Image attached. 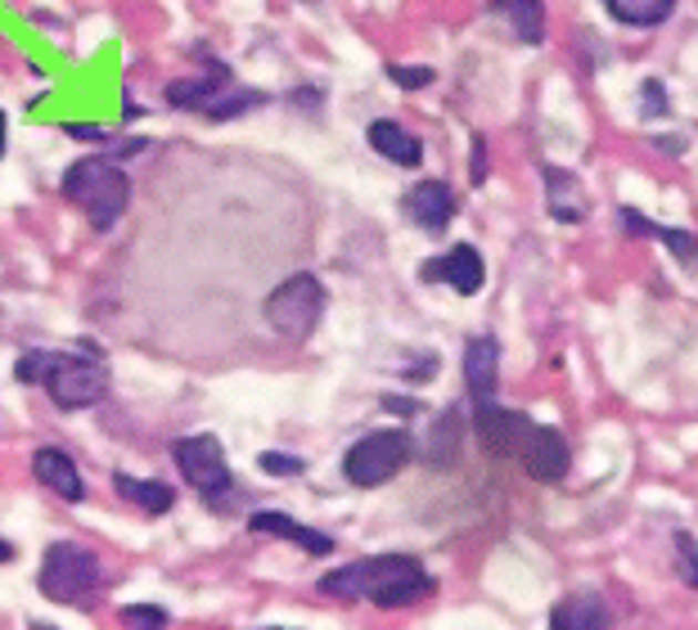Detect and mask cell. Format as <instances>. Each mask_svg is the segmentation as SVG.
Returning <instances> with one entry per match:
<instances>
[{"label":"cell","instance_id":"10","mask_svg":"<svg viewBox=\"0 0 698 630\" xmlns=\"http://www.w3.org/2000/svg\"><path fill=\"white\" fill-rule=\"evenodd\" d=\"M519 459H523L527 477H536V482H558V477L568 473V464H573V451H568V442L558 437L554 428L532 424V433H527Z\"/></svg>","mask_w":698,"mask_h":630},{"label":"cell","instance_id":"13","mask_svg":"<svg viewBox=\"0 0 698 630\" xmlns=\"http://www.w3.org/2000/svg\"><path fill=\"white\" fill-rule=\"evenodd\" d=\"M406 217H410L414 226H424L429 235L446 230L451 217H455V194H451V185H442V180L414 185V189L406 194Z\"/></svg>","mask_w":698,"mask_h":630},{"label":"cell","instance_id":"26","mask_svg":"<svg viewBox=\"0 0 698 630\" xmlns=\"http://www.w3.org/2000/svg\"><path fill=\"white\" fill-rule=\"evenodd\" d=\"M117 621L122 626H167V608H158V603H131V608L117 612Z\"/></svg>","mask_w":698,"mask_h":630},{"label":"cell","instance_id":"3","mask_svg":"<svg viewBox=\"0 0 698 630\" xmlns=\"http://www.w3.org/2000/svg\"><path fill=\"white\" fill-rule=\"evenodd\" d=\"M59 189H63L68 203L82 207L95 230H113L122 221V213H126V203H131V180L117 167V158H82V163H73L63 172Z\"/></svg>","mask_w":698,"mask_h":630},{"label":"cell","instance_id":"25","mask_svg":"<svg viewBox=\"0 0 698 630\" xmlns=\"http://www.w3.org/2000/svg\"><path fill=\"white\" fill-rule=\"evenodd\" d=\"M257 104H266V95H261V91H244V95H230V100H213L203 113H207V117H217V122H226V117L248 113V109H257Z\"/></svg>","mask_w":698,"mask_h":630},{"label":"cell","instance_id":"8","mask_svg":"<svg viewBox=\"0 0 698 630\" xmlns=\"http://www.w3.org/2000/svg\"><path fill=\"white\" fill-rule=\"evenodd\" d=\"M473 433H478V442H482L486 455L505 459V455H519V451H523V442H527V433H532V419L519 414V410H505V405H496V401H478V405H473Z\"/></svg>","mask_w":698,"mask_h":630},{"label":"cell","instance_id":"12","mask_svg":"<svg viewBox=\"0 0 698 630\" xmlns=\"http://www.w3.org/2000/svg\"><path fill=\"white\" fill-rule=\"evenodd\" d=\"M464 379H469V396L478 401H496V379H501V342L492 333H482L464 347Z\"/></svg>","mask_w":698,"mask_h":630},{"label":"cell","instance_id":"4","mask_svg":"<svg viewBox=\"0 0 698 630\" xmlns=\"http://www.w3.org/2000/svg\"><path fill=\"white\" fill-rule=\"evenodd\" d=\"M41 595L54 603H86L100 586H104V568L100 554H91L86 545L73 540H54L41 558V577H37Z\"/></svg>","mask_w":698,"mask_h":630},{"label":"cell","instance_id":"5","mask_svg":"<svg viewBox=\"0 0 698 630\" xmlns=\"http://www.w3.org/2000/svg\"><path fill=\"white\" fill-rule=\"evenodd\" d=\"M266 324L279 333V338H289V342H302L316 333L320 316H325V285L311 275V270H298L289 275L279 289H270L266 298Z\"/></svg>","mask_w":698,"mask_h":630},{"label":"cell","instance_id":"31","mask_svg":"<svg viewBox=\"0 0 698 630\" xmlns=\"http://www.w3.org/2000/svg\"><path fill=\"white\" fill-rule=\"evenodd\" d=\"M6 564H14V545H10L6 536H0V568H6Z\"/></svg>","mask_w":698,"mask_h":630},{"label":"cell","instance_id":"2","mask_svg":"<svg viewBox=\"0 0 698 630\" xmlns=\"http://www.w3.org/2000/svg\"><path fill=\"white\" fill-rule=\"evenodd\" d=\"M320 590L329 599H370L379 608H410L424 595H433V581L424 572V564L410 554H379V558H361V564H347L338 572L320 577Z\"/></svg>","mask_w":698,"mask_h":630},{"label":"cell","instance_id":"28","mask_svg":"<svg viewBox=\"0 0 698 630\" xmlns=\"http://www.w3.org/2000/svg\"><path fill=\"white\" fill-rule=\"evenodd\" d=\"M388 78L406 91H419V86H429L433 82V68H401V63H388Z\"/></svg>","mask_w":698,"mask_h":630},{"label":"cell","instance_id":"9","mask_svg":"<svg viewBox=\"0 0 698 630\" xmlns=\"http://www.w3.org/2000/svg\"><path fill=\"white\" fill-rule=\"evenodd\" d=\"M419 275L429 279V285H451L455 293H478L482 289V279H486V266H482V257H478V248H469V244H455L451 252H442V257H433V261H424L419 266Z\"/></svg>","mask_w":698,"mask_h":630},{"label":"cell","instance_id":"29","mask_svg":"<svg viewBox=\"0 0 698 630\" xmlns=\"http://www.w3.org/2000/svg\"><path fill=\"white\" fill-rule=\"evenodd\" d=\"M473 185H482L486 180V149H482V140H473Z\"/></svg>","mask_w":698,"mask_h":630},{"label":"cell","instance_id":"23","mask_svg":"<svg viewBox=\"0 0 698 630\" xmlns=\"http://www.w3.org/2000/svg\"><path fill=\"white\" fill-rule=\"evenodd\" d=\"M455 455H460V410H446L438 419L433 437H429V459L433 464H451Z\"/></svg>","mask_w":698,"mask_h":630},{"label":"cell","instance_id":"6","mask_svg":"<svg viewBox=\"0 0 698 630\" xmlns=\"http://www.w3.org/2000/svg\"><path fill=\"white\" fill-rule=\"evenodd\" d=\"M410 451H414V442L401 428L370 433V437H361L352 451L342 455V473H347V482H352V486H379V482L397 477L410 464Z\"/></svg>","mask_w":698,"mask_h":630},{"label":"cell","instance_id":"27","mask_svg":"<svg viewBox=\"0 0 698 630\" xmlns=\"http://www.w3.org/2000/svg\"><path fill=\"white\" fill-rule=\"evenodd\" d=\"M257 464H261V473H270V477H298V473L307 468L298 455H285V451H266Z\"/></svg>","mask_w":698,"mask_h":630},{"label":"cell","instance_id":"19","mask_svg":"<svg viewBox=\"0 0 698 630\" xmlns=\"http://www.w3.org/2000/svg\"><path fill=\"white\" fill-rule=\"evenodd\" d=\"M550 626L554 630H599V626H608V608L595 595H573L550 612Z\"/></svg>","mask_w":698,"mask_h":630},{"label":"cell","instance_id":"14","mask_svg":"<svg viewBox=\"0 0 698 630\" xmlns=\"http://www.w3.org/2000/svg\"><path fill=\"white\" fill-rule=\"evenodd\" d=\"M248 527H253L257 536H279V540H294V545H302V549H307V554H316V558L333 554V540H329L325 531H316V527H302V523H298V518H289V514L261 509V514H253V518H248Z\"/></svg>","mask_w":698,"mask_h":630},{"label":"cell","instance_id":"24","mask_svg":"<svg viewBox=\"0 0 698 630\" xmlns=\"http://www.w3.org/2000/svg\"><path fill=\"white\" fill-rule=\"evenodd\" d=\"M676 572L689 590H698V540L689 531H676Z\"/></svg>","mask_w":698,"mask_h":630},{"label":"cell","instance_id":"30","mask_svg":"<svg viewBox=\"0 0 698 630\" xmlns=\"http://www.w3.org/2000/svg\"><path fill=\"white\" fill-rule=\"evenodd\" d=\"M645 95H649V113H663V109H667V100H663V82H649Z\"/></svg>","mask_w":698,"mask_h":630},{"label":"cell","instance_id":"7","mask_svg":"<svg viewBox=\"0 0 698 630\" xmlns=\"http://www.w3.org/2000/svg\"><path fill=\"white\" fill-rule=\"evenodd\" d=\"M176 455V468L181 477L194 486L203 500H222L230 492V464H226V451L213 433H194V437H181L172 446Z\"/></svg>","mask_w":698,"mask_h":630},{"label":"cell","instance_id":"22","mask_svg":"<svg viewBox=\"0 0 698 630\" xmlns=\"http://www.w3.org/2000/svg\"><path fill=\"white\" fill-rule=\"evenodd\" d=\"M622 226L636 230V235H658L676 257H694V252H698V239H694L689 230H667V226H654L649 217H636V213H622Z\"/></svg>","mask_w":698,"mask_h":630},{"label":"cell","instance_id":"1","mask_svg":"<svg viewBox=\"0 0 698 630\" xmlns=\"http://www.w3.org/2000/svg\"><path fill=\"white\" fill-rule=\"evenodd\" d=\"M23 388H45L59 410H91L109 392V365L95 342H78V352H28L14 361Z\"/></svg>","mask_w":698,"mask_h":630},{"label":"cell","instance_id":"11","mask_svg":"<svg viewBox=\"0 0 698 630\" xmlns=\"http://www.w3.org/2000/svg\"><path fill=\"white\" fill-rule=\"evenodd\" d=\"M32 477L45 486V492H54L59 500H68V505H78V500L86 496V482H82L73 455L59 451V446H41V451L32 455Z\"/></svg>","mask_w":698,"mask_h":630},{"label":"cell","instance_id":"17","mask_svg":"<svg viewBox=\"0 0 698 630\" xmlns=\"http://www.w3.org/2000/svg\"><path fill=\"white\" fill-rule=\"evenodd\" d=\"M370 149H374L379 158L397 163V167H419V140H414L406 126L388 122V117L370 122Z\"/></svg>","mask_w":698,"mask_h":630},{"label":"cell","instance_id":"16","mask_svg":"<svg viewBox=\"0 0 698 630\" xmlns=\"http://www.w3.org/2000/svg\"><path fill=\"white\" fill-rule=\"evenodd\" d=\"M545 189H550V217L554 221H586V189L577 176L558 172V167H545Z\"/></svg>","mask_w":698,"mask_h":630},{"label":"cell","instance_id":"20","mask_svg":"<svg viewBox=\"0 0 698 630\" xmlns=\"http://www.w3.org/2000/svg\"><path fill=\"white\" fill-rule=\"evenodd\" d=\"M492 14L510 19L514 37L536 45L545 37V0H492Z\"/></svg>","mask_w":698,"mask_h":630},{"label":"cell","instance_id":"15","mask_svg":"<svg viewBox=\"0 0 698 630\" xmlns=\"http://www.w3.org/2000/svg\"><path fill=\"white\" fill-rule=\"evenodd\" d=\"M230 82V68L226 63H217V59H207V73L203 78H185V82H172L167 86V104L172 109H207L217 95H222V86Z\"/></svg>","mask_w":698,"mask_h":630},{"label":"cell","instance_id":"21","mask_svg":"<svg viewBox=\"0 0 698 630\" xmlns=\"http://www.w3.org/2000/svg\"><path fill=\"white\" fill-rule=\"evenodd\" d=\"M604 10L626 28H658L671 19L676 0H604Z\"/></svg>","mask_w":698,"mask_h":630},{"label":"cell","instance_id":"32","mask_svg":"<svg viewBox=\"0 0 698 630\" xmlns=\"http://www.w3.org/2000/svg\"><path fill=\"white\" fill-rule=\"evenodd\" d=\"M0 154H6V113H0Z\"/></svg>","mask_w":698,"mask_h":630},{"label":"cell","instance_id":"18","mask_svg":"<svg viewBox=\"0 0 698 630\" xmlns=\"http://www.w3.org/2000/svg\"><path fill=\"white\" fill-rule=\"evenodd\" d=\"M113 486H117V496L122 500H131V505H140L145 514H167L172 505H176V492L167 482H154V477H126V473H117L113 477Z\"/></svg>","mask_w":698,"mask_h":630}]
</instances>
